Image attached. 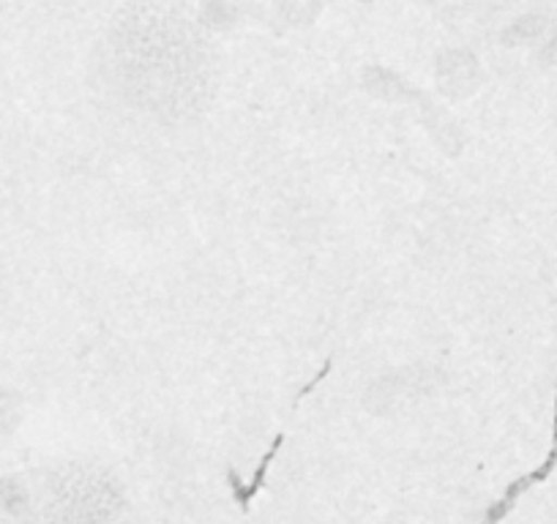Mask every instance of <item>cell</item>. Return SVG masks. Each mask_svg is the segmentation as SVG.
I'll return each instance as SVG.
<instances>
[{
    "label": "cell",
    "instance_id": "7a4b0ae2",
    "mask_svg": "<svg viewBox=\"0 0 557 524\" xmlns=\"http://www.w3.org/2000/svg\"><path fill=\"white\" fill-rule=\"evenodd\" d=\"M282 442H285V437L278 435L276 440H273V446L268 448V453H265V457H262L260 467L255 470V475H251V481H249V484H244V481H238V475H235L233 470H230V473H227L230 489H233V500L238 502V506L244 508V511H246V508L251 506V500H255V497H257V491H260V489H262V484H265L268 467H271L273 457H276V453H278V448H282Z\"/></svg>",
    "mask_w": 557,
    "mask_h": 524
},
{
    "label": "cell",
    "instance_id": "6da1fadb",
    "mask_svg": "<svg viewBox=\"0 0 557 524\" xmlns=\"http://www.w3.org/2000/svg\"><path fill=\"white\" fill-rule=\"evenodd\" d=\"M555 467H557V390H555V413H552V446H549V453H546V459L539 464V467L533 470V473L522 475V478L511 481V484L506 486V491H503L500 500L492 502V506L486 508L484 524H500L503 519H506L508 513L513 511V506H517V502H519V497H522L528 489H533V486H539V484H544V481H549L552 473H555Z\"/></svg>",
    "mask_w": 557,
    "mask_h": 524
}]
</instances>
